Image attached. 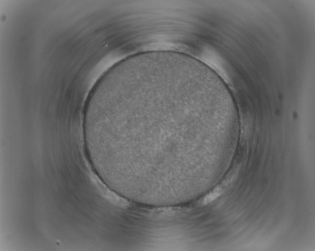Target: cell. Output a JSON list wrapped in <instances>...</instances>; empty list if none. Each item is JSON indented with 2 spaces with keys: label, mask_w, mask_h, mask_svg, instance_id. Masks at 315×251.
Listing matches in <instances>:
<instances>
[{
  "label": "cell",
  "mask_w": 315,
  "mask_h": 251,
  "mask_svg": "<svg viewBox=\"0 0 315 251\" xmlns=\"http://www.w3.org/2000/svg\"><path fill=\"white\" fill-rule=\"evenodd\" d=\"M121 106L126 138L156 164H174L178 139L202 127L195 100L183 95L164 93Z\"/></svg>",
  "instance_id": "cell-1"
},
{
  "label": "cell",
  "mask_w": 315,
  "mask_h": 251,
  "mask_svg": "<svg viewBox=\"0 0 315 251\" xmlns=\"http://www.w3.org/2000/svg\"><path fill=\"white\" fill-rule=\"evenodd\" d=\"M221 191L219 188H216L210 193L207 195L203 200V203L204 204H207L209 203L212 202L221 194Z\"/></svg>",
  "instance_id": "cell-2"
}]
</instances>
